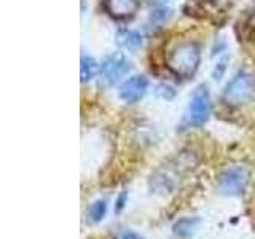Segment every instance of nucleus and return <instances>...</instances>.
I'll return each mask as SVG.
<instances>
[{
    "instance_id": "f257e3e1",
    "label": "nucleus",
    "mask_w": 255,
    "mask_h": 239,
    "mask_svg": "<svg viewBox=\"0 0 255 239\" xmlns=\"http://www.w3.org/2000/svg\"><path fill=\"white\" fill-rule=\"evenodd\" d=\"M199 62H201V48L195 42H185L177 45L169 53L166 66L174 75L190 78L196 74Z\"/></svg>"
},
{
    "instance_id": "f03ea898",
    "label": "nucleus",
    "mask_w": 255,
    "mask_h": 239,
    "mask_svg": "<svg viewBox=\"0 0 255 239\" xmlns=\"http://www.w3.org/2000/svg\"><path fill=\"white\" fill-rule=\"evenodd\" d=\"M212 112V101L209 90L204 85H199L193 91L190 98V104L185 110V115L182 120L183 129H190V127H201L207 123Z\"/></svg>"
},
{
    "instance_id": "7ed1b4c3",
    "label": "nucleus",
    "mask_w": 255,
    "mask_h": 239,
    "mask_svg": "<svg viewBox=\"0 0 255 239\" xmlns=\"http://www.w3.org/2000/svg\"><path fill=\"white\" fill-rule=\"evenodd\" d=\"M255 91V80L246 70H239L223 90V99L230 106H243L251 101Z\"/></svg>"
},
{
    "instance_id": "20e7f679",
    "label": "nucleus",
    "mask_w": 255,
    "mask_h": 239,
    "mask_svg": "<svg viewBox=\"0 0 255 239\" xmlns=\"http://www.w3.org/2000/svg\"><path fill=\"white\" fill-rule=\"evenodd\" d=\"M249 183V171L244 166H230L217 177V188L225 196H241Z\"/></svg>"
},
{
    "instance_id": "39448f33",
    "label": "nucleus",
    "mask_w": 255,
    "mask_h": 239,
    "mask_svg": "<svg viewBox=\"0 0 255 239\" xmlns=\"http://www.w3.org/2000/svg\"><path fill=\"white\" fill-rule=\"evenodd\" d=\"M131 66L129 61H128L122 53H114L109 54L106 59L101 64V85L104 86H112L117 82L122 80L128 72H129Z\"/></svg>"
},
{
    "instance_id": "423d86ee",
    "label": "nucleus",
    "mask_w": 255,
    "mask_h": 239,
    "mask_svg": "<svg viewBox=\"0 0 255 239\" xmlns=\"http://www.w3.org/2000/svg\"><path fill=\"white\" fill-rule=\"evenodd\" d=\"M148 90V82L145 77L142 75H134L131 78H128L126 82L120 86L118 90V96L120 99L123 102H128V104H134L140 101L143 96H145Z\"/></svg>"
},
{
    "instance_id": "0eeeda50",
    "label": "nucleus",
    "mask_w": 255,
    "mask_h": 239,
    "mask_svg": "<svg viewBox=\"0 0 255 239\" xmlns=\"http://www.w3.org/2000/svg\"><path fill=\"white\" fill-rule=\"evenodd\" d=\"M139 0H106V10L115 19H129L137 13Z\"/></svg>"
},
{
    "instance_id": "6e6552de",
    "label": "nucleus",
    "mask_w": 255,
    "mask_h": 239,
    "mask_svg": "<svg viewBox=\"0 0 255 239\" xmlns=\"http://www.w3.org/2000/svg\"><path fill=\"white\" fill-rule=\"evenodd\" d=\"M199 223H201V219L199 217L179 219L172 225V233L175 238H179V239H191L196 235V231L199 228Z\"/></svg>"
},
{
    "instance_id": "1a4fd4ad",
    "label": "nucleus",
    "mask_w": 255,
    "mask_h": 239,
    "mask_svg": "<svg viewBox=\"0 0 255 239\" xmlns=\"http://www.w3.org/2000/svg\"><path fill=\"white\" fill-rule=\"evenodd\" d=\"M117 42L120 46L125 48V50H137L143 43V37L137 30L123 29L117 34Z\"/></svg>"
},
{
    "instance_id": "9d476101",
    "label": "nucleus",
    "mask_w": 255,
    "mask_h": 239,
    "mask_svg": "<svg viewBox=\"0 0 255 239\" xmlns=\"http://www.w3.org/2000/svg\"><path fill=\"white\" fill-rule=\"evenodd\" d=\"M99 70L101 69L98 66V61H96L94 58H91V56H86V54L82 56V62H80V75H82V82L83 83L93 80L96 75H98Z\"/></svg>"
},
{
    "instance_id": "9b49d317",
    "label": "nucleus",
    "mask_w": 255,
    "mask_h": 239,
    "mask_svg": "<svg viewBox=\"0 0 255 239\" xmlns=\"http://www.w3.org/2000/svg\"><path fill=\"white\" fill-rule=\"evenodd\" d=\"M109 201L107 199H96V201L88 207V220L91 223H101L107 215Z\"/></svg>"
},
{
    "instance_id": "f8f14e48",
    "label": "nucleus",
    "mask_w": 255,
    "mask_h": 239,
    "mask_svg": "<svg viewBox=\"0 0 255 239\" xmlns=\"http://www.w3.org/2000/svg\"><path fill=\"white\" fill-rule=\"evenodd\" d=\"M169 8H167L166 5H158V6H155L153 10H151V14H150V21L151 22H155V24H158V22H163L167 16H169Z\"/></svg>"
},
{
    "instance_id": "ddd939ff",
    "label": "nucleus",
    "mask_w": 255,
    "mask_h": 239,
    "mask_svg": "<svg viewBox=\"0 0 255 239\" xmlns=\"http://www.w3.org/2000/svg\"><path fill=\"white\" fill-rule=\"evenodd\" d=\"M227 62H228V56H222L220 59H217V62H215V66H214V70H212L214 80H220L223 77V74H225V70H227Z\"/></svg>"
},
{
    "instance_id": "4468645a",
    "label": "nucleus",
    "mask_w": 255,
    "mask_h": 239,
    "mask_svg": "<svg viewBox=\"0 0 255 239\" xmlns=\"http://www.w3.org/2000/svg\"><path fill=\"white\" fill-rule=\"evenodd\" d=\"M156 94L159 96V98L169 101V99H172L174 96H175V90H174L172 86H169V85H159L156 88Z\"/></svg>"
},
{
    "instance_id": "2eb2a0df",
    "label": "nucleus",
    "mask_w": 255,
    "mask_h": 239,
    "mask_svg": "<svg viewBox=\"0 0 255 239\" xmlns=\"http://www.w3.org/2000/svg\"><path fill=\"white\" fill-rule=\"evenodd\" d=\"M126 204H128V191L126 190H123L122 193H120L118 196H117V199H115V214H122L123 212V209L126 207Z\"/></svg>"
},
{
    "instance_id": "dca6fc26",
    "label": "nucleus",
    "mask_w": 255,
    "mask_h": 239,
    "mask_svg": "<svg viewBox=\"0 0 255 239\" xmlns=\"http://www.w3.org/2000/svg\"><path fill=\"white\" fill-rule=\"evenodd\" d=\"M114 239H143V238L137 233H134V231H122Z\"/></svg>"
},
{
    "instance_id": "f3484780",
    "label": "nucleus",
    "mask_w": 255,
    "mask_h": 239,
    "mask_svg": "<svg viewBox=\"0 0 255 239\" xmlns=\"http://www.w3.org/2000/svg\"><path fill=\"white\" fill-rule=\"evenodd\" d=\"M249 27H251L252 30H255V2H254L252 10H251V13H249Z\"/></svg>"
}]
</instances>
